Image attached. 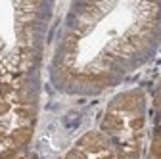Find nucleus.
Here are the masks:
<instances>
[{"label":"nucleus","mask_w":161,"mask_h":159,"mask_svg":"<svg viewBox=\"0 0 161 159\" xmlns=\"http://www.w3.org/2000/svg\"><path fill=\"white\" fill-rule=\"evenodd\" d=\"M155 159H161V157H155Z\"/></svg>","instance_id":"ddd939ff"},{"label":"nucleus","mask_w":161,"mask_h":159,"mask_svg":"<svg viewBox=\"0 0 161 159\" xmlns=\"http://www.w3.org/2000/svg\"><path fill=\"white\" fill-rule=\"evenodd\" d=\"M80 148H85L86 151H92V153H98V151H102L106 150V140L102 136H100L98 132H86L83 138H80Z\"/></svg>","instance_id":"f257e3e1"},{"label":"nucleus","mask_w":161,"mask_h":159,"mask_svg":"<svg viewBox=\"0 0 161 159\" xmlns=\"http://www.w3.org/2000/svg\"><path fill=\"white\" fill-rule=\"evenodd\" d=\"M65 159H86V153L83 150H71Z\"/></svg>","instance_id":"39448f33"},{"label":"nucleus","mask_w":161,"mask_h":159,"mask_svg":"<svg viewBox=\"0 0 161 159\" xmlns=\"http://www.w3.org/2000/svg\"><path fill=\"white\" fill-rule=\"evenodd\" d=\"M104 127H106L108 130H119L121 127H123V121H121V117L109 113V115H106V119H104Z\"/></svg>","instance_id":"20e7f679"},{"label":"nucleus","mask_w":161,"mask_h":159,"mask_svg":"<svg viewBox=\"0 0 161 159\" xmlns=\"http://www.w3.org/2000/svg\"><path fill=\"white\" fill-rule=\"evenodd\" d=\"M117 159H136V153H121Z\"/></svg>","instance_id":"1a4fd4ad"},{"label":"nucleus","mask_w":161,"mask_h":159,"mask_svg":"<svg viewBox=\"0 0 161 159\" xmlns=\"http://www.w3.org/2000/svg\"><path fill=\"white\" fill-rule=\"evenodd\" d=\"M29 140H31V129L29 127H21V129L14 130V134H12V142L15 146H25Z\"/></svg>","instance_id":"f03ea898"},{"label":"nucleus","mask_w":161,"mask_h":159,"mask_svg":"<svg viewBox=\"0 0 161 159\" xmlns=\"http://www.w3.org/2000/svg\"><path fill=\"white\" fill-rule=\"evenodd\" d=\"M8 109H10L8 102H4V100H0V115H4V113H6Z\"/></svg>","instance_id":"6e6552de"},{"label":"nucleus","mask_w":161,"mask_h":159,"mask_svg":"<svg viewBox=\"0 0 161 159\" xmlns=\"http://www.w3.org/2000/svg\"><path fill=\"white\" fill-rule=\"evenodd\" d=\"M130 127L132 129H140V127H142V119H134V121L130 123Z\"/></svg>","instance_id":"9d476101"},{"label":"nucleus","mask_w":161,"mask_h":159,"mask_svg":"<svg viewBox=\"0 0 161 159\" xmlns=\"http://www.w3.org/2000/svg\"><path fill=\"white\" fill-rule=\"evenodd\" d=\"M140 104V94H127L123 100H121V106H123V109L130 111V109H136V106Z\"/></svg>","instance_id":"7ed1b4c3"},{"label":"nucleus","mask_w":161,"mask_h":159,"mask_svg":"<svg viewBox=\"0 0 161 159\" xmlns=\"http://www.w3.org/2000/svg\"><path fill=\"white\" fill-rule=\"evenodd\" d=\"M152 153H153L155 157H161V136H157L155 140H153V144H152Z\"/></svg>","instance_id":"423d86ee"},{"label":"nucleus","mask_w":161,"mask_h":159,"mask_svg":"<svg viewBox=\"0 0 161 159\" xmlns=\"http://www.w3.org/2000/svg\"><path fill=\"white\" fill-rule=\"evenodd\" d=\"M15 155V150H6V151H0V159H12Z\"/></svg>","instance_id":"0eeeda50"},{"label":"nucleus","mask_w":161,"mask_h":159,"mask_svg":"<svg viewBox=\"0 0 161 159\" xmlns=\"http://www.w3.org/2000/svg\"><path fill=\"white\" fill-rule=\"evenodd\" d=\"M100 159H111V157H100Z\"/></svg>","instance_id":"f8f14e48"},{"label":"nucleus","mask_w":161,"mask_h":159,"mask_svg":"<svg viewBox=\"0 0 161 159\" xmlns=\"http://www.w3.org/2000/svg\"><path fill=\"white\" fill-rule=\"evenodd\" d=\"M2 138H4V132H2V129H0V142H2Z\"/></svg>","instance_id":"9b49d317"}]
</instances>
